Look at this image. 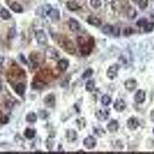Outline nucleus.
Returning a JSON list of instances; mask_svg holds the SVG:
<instances>
[{"instance_id":"nucleus-24","label":"nucleus","mask_w":154,"mask_h":154,"mask_svg":"<svg viewBox=\"0 0 154 154\" xmlns=\"http://www.w3.org/2000/svg\"><path fill=\"white\" fill-rule=\"evenodd\" d=\"M24 136L25 138H27L29 140H32V138L35 137V130L32 129H26L24 132Z\"/></svg>"},{"instance_id":"nucleus-43","label":"nucleus","mask_w":154,"mask_h":154,"mask_svg":"<svg viewBox=\"0 0 154 154\" xmlns=\"http://www.w3.org/2000/svg\"><path fill=\"white\" fill-rule=\"evenodd\" d=\"M153 133H154V128H153Z\"/></svg>"},{"instance_id":"nucleus-15","label":"nucleus","mask_w":154,"mask_h":154,"mask_svg":"<svg viewBox=\"0 0 154 154\" xmlns=\"http://www.w3.org/2000/svg\"><path fill=\"white\" fill-rule=\"evenodd\" d=\"M88 23H90V25H94V26H96V27H99L102 24V22L100 20L99 18L96 16H90L88 17L87 19Z\"/></svg>"},{"instance_id":"nucleus-20","label":"nucleus","mask_w":154,"mask_h":154,"mask_svg":"<svg viewBox=\"0 0 154 154\" xmlns=\"http://www.w3.org/2000/svg\"><path fill=\"white\" fill-rule=\"evenodd\" d=\"M10 8L16 13H22L23 12V7L18 2H13L10 5Z\"/></svg>"},{"instance_id":"nucleus-12","label":"nucleus","mask_w":154,"mask_h":154,"mask_svg":"<svg viewBox=\"0 0 154 154\" xmlns=\"http://www.w3.org/2000/svg\"><path fill=\"white\" fill-rule=\"evenodd\" d=\"M137 86V82L135 79H129L125 82V87L128 91H133Z\"/></svg>"},{"instance_id":"nucleus-10","label":"nucleus","mask_w":154,"mask_h":154,"mask_svg":"<svg viewBox=\"0 0 154 154\" xmlns=\"http://www.w3.org/2000/svg\"><path fill=\"white\" fill-rule=\"evenodd\" d=\"M44 103L49 107H53L56 104V97L54 94H48L44 98Z\"/></svg>"},{"instance_id":"nucleus-2","label":"nucleus","mask_w":154,"mask_h":154,"mask_svg":"<svg viewBox=\"0 0 154 154\" xmlns=\"http://www.w3.org/2000/svg\"><path fill=\"white\" fill-rule=\"evenodd\" d=\"M119 69V65L114 64L110 66L109 67V69H107V72H106V75L109 79H113L117 77V74H118V71Z\"/></svg>"},{"instance_id":"nucleus-18","label":"nucleus","mask_w":154,"mask_h":154,"mask_svg":"<svg viewBox=\"0 0 154 154\" xmlns=\"http://www.w3.org/2000/svg\"><path fill=\"white\" fill-rule=\"evenodd\" d=\"M52 19V20H55V21H57L60 18V13H59V11L56 8H52L50 10L49 13L48 15Z\"/></svg>"},{"instance_id":"nucleus-31","label":"nucleus","mask_w":154,"mask_h":154,"mask_svg":"<svg viewBox=\"0 0 154 154\" xmlns=\"http://www.w3.org/2000/svg\"><path fill=\"white\" fill-rule=\"evenodd\" d=\"M127 15H128V17L129 19H134L136 16V12L135 8H129L127 12Z\"/></svg>"},{"instance_id":"nucleus-13","label":"nucleus","mask_w":154,"mask_h":154,"mask_svg":"<svg viewBox=\"0 0 154 154\" xmlns=\"http://www.w3.org/2000/svg\"><path fill=\"white\" fill-rule=\"evenodd\" d=\"M119 123H118V121L116 120V119H112L111 120L109 123H108V125H107V129L109 132L111 133H114V132H117L119 129Z\"/></svg>"},{"instance_id":"nucleus-1","label":"nucleus","mask_w":154,"mask_h":154,"mask_svg":"<svg viewBox=\"0 0 154 154\" xmlns=\"http://www.w3.org/2000/svg\"><path fill=\"white\" fill-rule=\"evenodd\" d=\"M58 42L59 44V46L66 51L69 54H74L76 51L75 47V45L70 40L67 39L66 37H62L60 39H59Z\"/></svg>"},{"instance_id":"nucleus-25","label":"nucleus","mask_w":154,"mask_h":154,"mask_svg":"<svg viewBox=\"0 0 154 154\" xmlns=\"http://www.w3.org/2000/svg\"><path fill=\"white\" fill-rule=\"evenodd\" d=\"M113 26L111 25H106L102 28V32L106 35H112Z\"/></svg>"},{"instance_id":"nucleus-28","label":"nucleus","mask_w":154,"mask_h":154,"mask_svg":"<svg viewBox=\"0 0 154 154\" xmlns=\"http://www.w3.org/2000/svg\"><path fill=\"white\" fill-rule=\"evenodd\" d=\"M16 29H15L14 27H11L8 32L7 37H8V40H13V39H14L15 36H16Z\"/></svg>"},{"instance_id":"nucleus-14","label":"nucleus","mask_w":154,"mask_h":154,"mask_svg":"<svg viewBox=\"0 0 154 154\" xmlns=\"http://www.w3.org/2000/svg\"><path fill=\"white\" fill-rule=\"evenodd\" d=\"M69 26L71 31L73 32H77L80 29V24L74 19H70L69 22Z\"/></svg>"},{"instance_id":"nucleus-36","label":"nucleus","mask_w":154,"mask_h":154,"mask_svg":"<svg viewBox=\"0 0 154 154\" xmlns=\"http://www.w3.org/2000/svg\"><path fill=\"white\" fill-rule=\"evenodd\" d=\"M133 32V29L130 27H126L124 30H123V35H126V36H129V35H131Z\"/></svg>"},{"instance_id":"nucleus-29","label":"nucleus","mask_w":154,"mask_h":154,"mask_svg":"<svg viewBox=\"0 0 154 154\" xmlns=\"http://www.w3.org/2000/svg\"><path fill=\"white\" fill-rule=\"evenodd\" d=\"M154 29V23H147L144 26V31L146 32H152Z\"/></svg>"},{"instance_id":"nucleus-11","label":"nucleus","mask_w":154,"mask_h":154,"mask_svg":"<svg viewBox=\"0 0 154 154\" xmlns=\"http://www.w3.org/2000/svg\"><path fill=\"white\" fill-rule=\"evenodd\" d=\"M46 56H47L49 59H55L58 58V51L55 48H53V47H49V48L46 49Z\"/></svg>"},{"instance_id":"nucleus-22","label":"nucleus","mask_w":154,"mask_h":154,"mask_svg":"<svg viewBox=\"0 0 154 154\" xmlns=\"http://www.w3.org/2000/svg\"><path fill=\"white\" fill-rule=\"evenodd\" d=\"M0 16L2 19H3L4 20H8L12 17L11 16V13L7 10L6 8H2L1 10H0Z\"/></svg>"},{"instance_id":"nucleus-42","label":"nucleus","mask_w":154,"mask_h":154,"mask_svg":"<svg viewBox=\"0 0 154 154\" xmlns=\"http://www.w3.org/2000/svg\"><path fill=\"white\" fill-rule=\"evenodd\" d=\"M133 1H134V2H136V1H137V0H133Z\"/></svg>"},{"instance_id":"nucleus-16","label":"nucleus","mask_w":154,"mask_h":154,"mask_svg":"<svg viewBox=\"0 0 154 154\" xmlns=\"http://www.w3.org/2000/svg\"><path fill=\"white\" fill-rule=\"evenodd\" d=\"M66 138L67 140L69 142H74L77 139V133L75 130L73 129H69L66 132Z\"/></svg>"},{"instance_id":"nucleus-34","label":"nucleus","mask_w":154,"mask_h":154,"mask_svg":"<svg viewBox=\"0 0 154 154\" xmlns=\"http://www.w3.org/2000/svg\"><path fill=\"white\" fill-rule=\"evenodd\" d=\"M93 131L95 132V133H96L97 136H102V135H104L105 134V131L102 128H96V127H95V128H93Z\"/></svg>"},{"instance_id":"nucleus-30","label":"nucleus","mask_w":154,"mask_h":154,"mask_svg":"<svg viewBox=\"0 0 154 154\" xmlns=\"http://www.w3.org/2000/svg\"><path fill=\"white\" fill-rule=\"evenodd\" d=\"M90 5L94 8H98L101 6V1L100 0H90Z\"/></svg>"},{"instance_id":"nucleus-39","label":"nucleus","mask_w":154,"mask_h":154,"mask_svg":"<svg viewBox=\"0 0 154 154\" xmlns=\"http://www.w3.org/2000/svg\"><path fill=\"white\" fill-rule=\"evenodd\" d=\"M8 120H9L8 117H7V116H4V117H2V118H1L0 122H1L2 124H6V123H8Z\"/></svg>"},{"instance_id":"nucleus-32","label":"nucleus","mask_w":154,"mask_h":154,"mask_svg":"<svg viewBox=\"0 0 154 154\" xmlns=\"http://www.w3.org/2000/svg\"><path fill=\"white\" fill-rule=\"evenodd\" d=\"M93 73V71L92 69H88L84 72V73L83 74V79H87V78H90V77L92 76Z\"/></svg>"},{"instance_id":"nucleus-27","label":"nucleus","mask_w":154,"mask_h":154,"mask_svg":"<svg viewBox=\"0 0 154 154\" xmlns=\"http://www.w3.org/2000/svg\"><path fill=\"white\" fill-rule=\"evenodd\" d=\"M94 88H95V83H94L93 80H89L85 84V90H86V91H93Z\"/></svg>"},{"instance_id":"nucleus-9","label":"nucleus","mask_w":154,"mask_h":154,"mask_svg":"<svg viewBox=\"0 0 154 154\" xmlns=\"http://www.w3.org/2000/svg\"><path fill=\"white\" fill-rule=\"evenodd\" d=\"M134 100L137 103H143L146 100V93L143 90H138L135 94Z\"/></svg>"},{"instance_id":"nucleus-17","label":"nucleus","mask_w":154,"mask_h":154,"mask_svg":"<svg viewBox=\"0 0 154 154\" xmlns=\"http://www.w3.org/2000/svg\"><path fill=\"white\" fill-rule=\"evenodd\" d=\"M69 61L66 59H60V60L59 61L58 63V68L59 69L60 71H66L67 69H68V67H69Z\"/></svg>"},{"instance_id":"nucleus-41","label":"nucleus","mask_w":154,"mask_h":154,"mask_svg":"<svg viewBox=\"0 0 154 154\" xmlns=\"http://www.w3.org/2000/svg\"><path fill=\"white\" fill-rule=\"evenodd\" d=\"M150 117H151V119H152L153 122H154V110L152 111V112H151Z\"/></svg>"},{"instance_id":"nucleus-37","label":"nucleus","mask_w":154,"mask_h":154,"mask_svg":"<svg viewBox=\"0 0 154 154\" xmlns=\"http://www.w3.org/2000/svg\"><path fill=\"white\" fill-rule=\"evenodd\" d=\"M39 116L41 119H46L49 116V113L46 110H40L39 112Z\"/></svg>"},{"instance_id":"nucleus-8","label":"nucleus","mask_w":154,"mask_h":154,"mask_svg":"<svg viewBox=\"0 0 154 154\" xmlns=\"http://www.w3.org/2000/svg\"><path fill=\"white\" fill-rule=\"evenodd\" d=\"M113 107L117 112H123L126 107V104L123 99H119V100H117V101L115 102Z\"/></svg>"},{"instance_id":"nucleus-38","label":"nucleus","mask_w":154,"mask_h":154,"mask_svg":"<svg viewBox=\"0 0 154 154\" xmlns=\"http://www.w3.org/2000/svg\"><path fill=\"white\" fill-rule=\"evenodd\" d=\"M119 33H120V30H119V28L116 27V26H113V29H112V35H113L114 36H119Z\"/></svg>"},{"instance_id":"nucleus-4","label":"nucleus","mask_w":154,"mask_h":154,"mask_svg":"<svg viewBox=\"0 0 154 154\" xmlns=\"http://www.w3.org/2000/svg\"><path fill=\"white\" fill-rule=\"evenodd\" d=\"M51 9H52V6H49L48 4L43 5L42 6L38 8L37 11H36V14L39 15L41 17H46L48 16Z\"/></svg>"},{"instance_id":"nucleus-35","label":"nucleus","mask_w":154,"mask_h":154,"mask_svg":"<svg viewBox=\"0 0 154 154\" xmlns=\"http://www.w3.org/2000/svg\"><path fill=\"white\" fill-rule=\"evenodd\" d=\"M146 23H147V20H146V19H143H143H140L138 20L137 23H136V25H137L138 26H140V27H144Z\"/></svg>"},{"instance_id":"nucleus-5","label":"nucleus","mask_w":154,"mask_h":154,"mask_svg":"<svg viewBox=\"0 0 154 154\" xmlns=\"http://www.w3.org/2000/svg\"><path fill=\"white\" fill-rule=\"evenodd\" d=\"M83 145L86 149H89V150L93 149L96 145V140L93 136H89L84 139Z\"/></svg>"},{"instance_id":"nucleus-23","label":"nucleus","mask_w":154,"mask_h":154,"mask_svg":"<svg viewBox=\"0 0 154 154\" xmlns=\"http://www.w3.org/2000/svg\"><path fill=\"white\" fill-rule=\"evenodd\" d=\"M66 6L70 11H76L80 8L79 4L77 2H74V1H69V2H67Z\"/></svg>"},{"instance_id":"nucleus-7","label":"nucleus","mask_w":154,"mask_h":154,"mask_svg":"<svg viewBox=\"0 0 154 154\" xmlns=\"http://www.w3.org/2000/svg\"><path fill=\"white\" fill-rule=\"evenodd\" d=\"M139 126H140V123L135 117H131L127 121V126L130 130H135L137 129Z\"/></svg>"},{"instance_id":"nucleus-3","label":"nucleus","mask_w":154,"mask_h":154,"mask_svg":"<svg viewBox=\"0 0 154 154\" xmlns=\"http://www.w3.org/2000/svg\"><path fill=\"white\" fill-rule=\"evenodd\" d=\"M35 39L37 40L38 43L41 44V45H45L48 42L47 35L43 30H39L35 32Z\"/></svg>"},{"instance_id":"nucleus-40","label":"nucleus","mask_w":154,"mask_h":154,"mask_svg":"<svg viewBox=\"0 0 154 154\" xmlns=\"http://www.w3.org/2000/svg\"><path fill=\"white\" fill-rule=\"evenodd\" d=\"M3 63H4V57H2V56H0V69H1V68L2 67Z\"/></svg>"},{"instance_id":"nucleus-33","label":"nucleus","mask_w":154,"mask_h":154,"mask_svg":"<svg viewBox=\"0 0 154 154\" xmlns=\"http://www.w3.org/2000/svg\"><path fill=\"white\" fill-rule=\"evenodd\" d=\"M139 7L141 9L146 8L148 6V0H140L139 1Z\"/></svg>"},{"instance_id":"nucleus-6","label":"nucleus","mask_w":154,"mask_h":154,"mask_svg":"<svg viewBox=\"0 0 154 154\" xmlns=\"http://www.w3.org/2000/svg\"><path fill=\"white\" fill-rule=\"evenodd\" d=\"M96 118L100 121H106L108 119L109 117V111L107 109H99L96 112Z\"/></svg>"},{"instance_id":"nucleus-21","label":"nucleus","mask_w":154,"mask_h":154,"mask_svg":"<svg viewBox=\"0 0 154 154\" xmlns=\"http://www.w3.org/2000/svg\"><path fill=\"white\" fill-rule=\"evenodd\" d=\"M25 120L27 121L28 123H34L37 120V116L35 112H29L25 117Z\"/></svg>"},{"instance_id":"nucleus-19","label":"nucleus","mask_w":154,"mask_h":154,"mask_svg":"<svg viewBox=\"0 0 154 154\" xmlns=\"http://www.w3.org/2000/svg\"><path fill=\"white\" fill-rule=\"evenodd\" d=\"M15 91H16V93L19 96H23L25 92V84L22 83L17 84V85L15 86Z\"/></svg>"},{"instance_id":"nucleus-26","label":"nucleus","mask_w":154,"mask_h":154,"mask_svg":"<svg viewBox=\"0 0 154 154\" xmlns=\"http://www.w3.org/2000/svg\"><path fill=\"white\" fill-rule=\"evenodd\" d=\"M101 102L102 104L105 106H107L111 103V98L110 96H107V95H104L102 96V97L101 98Z\"/></svg>"}]
</instances>
